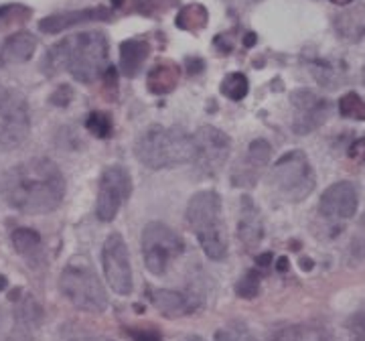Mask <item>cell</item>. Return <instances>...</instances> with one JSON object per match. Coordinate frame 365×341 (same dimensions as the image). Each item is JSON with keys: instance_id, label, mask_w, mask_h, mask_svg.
<instances>
[{"instance_id": "6da1fadb", "label": "cell", "mask_w": 365, "mask_h": 341, "mask_svg": "<svg viewBox=\"0 0 365 341\" xmlns=\"http://www.w3.org/2000/svg\"><path fill=\"white\" fill-rule=\"evenodd\" d=\"M6 205L29 215L55 211L66 197V177L51 158H29L2 177Z\"/></svg>"}, {"instance_id": "7a4b0ae2", "label": "cell", "mask_w": 365, "mask_h": 341, "mask_svg": "<svg viewBox=\"0 0 365 341\" xmlns=\"http://www.w3.org/2000/svg\"><path fill=\"white\" fill-rule=\"evenodd\" d=\"M134 157L148 169H170L193 158V138L179 126H148L134 143Z\"/></svg>"}, {"instance_id": "3957f363", "label": "cell", "mask_w": 365, "mask_h": 341, "mask_svg": "<svg viewBox=\"0 0 365 341\" xmlns=\"http://www.w3.org/2000/svg\"><path fill=\"white\" fill-rule=\"evenodd\" d=\"M187 223L191 225L197 242L211 260L227 256V240L223 228L222 197L217 191H199L187 203Z\"/></svg>"}, {"instance_id": "277c9868", "label": "cell", "mask_w": 365, "mask_h": 341, "mask_svg": "<svg viewBox=\"0 0 365 341\" xmlns=\"http://www.w3.org/2000/svg\"><path fill=\"white\" fill-rule=\"evenodd\" d=\"M66 69L79 83H91L110 67V45L102 31H86L63 39Z\"/></svg>"}, {"instance_id": "5b68a950", "label": "cell", "mask_w": 365, "mask_h": 341, "mask_svg": "<svg viewBox=\"0 0 365 341\" xmlns=\"http://www.w3.org/2000/svg\"><path fill=\"white\" fill-rule=\"evenodd\" d=\"M59 290L67 301L86 313H104L108 292L88 260L78 258L69 263L59 276Z\"/></svg>"}, {"instance_id": "8992f818", "label": "cell", "mask_w": 365, "mask_h": 341, "mask_svg": "<svg viewBox=\"0 0 365 341\" xmlns=\"http://www.w3.org/2000/svg\"><path fill=\"white\" fill-rule=\"evenodd\" d=\"M270 185L287 201H302L313 193L317 179L314 170L302 151H290L272 165Z\"/></svg>"}, {"instance_id": "52a82bcc", "label": "cell", "mask_w": 365, "mask_h": 341, "mask_svg": "<svg viewBox=\"0 0 365 341\" xmlns=\"http://www.w3.org/2000/svg\"><path fill=\"white\" fill-rule=\"evenodd\" d=\"M143 256L146 268L155 276H163L173 260L185 252L182 238L163 222H148L143 230Z\"/></svg>"}, {"instance_id": "ba28073f", "label": "cell", "mask_w": 365, "mask_h": 341, "mask_svg": "<svg viewBox=\"0 0 365 341\" xmlns=\"http://www.w3.org/2000/svg\"><path fill=\"white\" fill-rule=\"evenodd\" d=\"M132 195L130 170L122 165L106 167L100 185H98V199H96V215L104 223H110L122 210V205Z\"/></svg>"}, {"instance_id": "9c48e42d", "label": "cell", "mask_w": 365, "mask_h": 341, "mask_svg": "<svg viewBox=\"0 0 365 341\" xmlns=\"http://www.w3.org/2000/svg\"><path fill=\"white\" fill-rule=\"evenodd\" d=\"M193 138V163L203 175H215L220 173L222 167L227 163L230 153H232V141L230 136L215 126H201L195 134H191Z\"/></svg>"}, {"instance_id": "30bf717a", "label": "cell", "mask_w": 365, "mask_h": 341, "mask_svg": "<svg viewBox=\"0 0 365 341\" xmlns=\"http://www.w3.org/2000/svg\"><path fill=\"white\" fill-rule=\"evenodd\" d=\"M102 266L110 289L120 297H128L134 289V276H132V264L128 246L124 238L118 232L106 238L102 248Z\"/></svg>"}, {"instance_id": "8fae6325", "label": "cell", "mask_w": 365, "mask_h": 341, "mask_svg": "<svg viewBox=\"0 0 365 341\" xmlns=\"http://www.w3.org/2000/svg\"><path fill=\"white\" fill-rule=\"evenodd\" d=\"M359 205L357 187L349 181H337L327 187L319 201V213L329 222H347L351 220Z\"/></svg>"}, {"instance_id": "7c38bea8", "label": "cell", "mask_w": 365, "mask_h": 341, "mask_svg": "<svg viewBox=\"0 0 365 341\" xmlns=\"http://www.w3.org/2000/svg\"><path fill=\"white\" fill-rule=\"evenodd\" d=\"M292 106H294L292 131L300 136L311 134L319 126H323L325 120L329 118V110H331L329 102L319 98L311 90H297L292 93Z\"/></svg>"}, {"instance_id": "4fadbf2b", "label": "cell", "mask_w": 365, "mask_h": 341, "mask_svg": "<svg viewBox=\"0 0 365 341\" xmlns=\"http://www.w3.org/2000/svg\"><path fill=\"white\" fill-rule=\"evenodd\" d=\"M272 155V146L264 138L252 141L248 146L246 157L242 158V163L237 161L235 169L232 170V185L234 187H252L260 179L264 167H268Z\"/></svg>"}, {"instance_id": "5bb4252c", "label": "cell", "mask_w": 365, "mask_h": 341, "mask_svg": "<svg viewBox=\"0 0 365 341\" xmlns=\"http://www.w3.org/2000/svg\"><path fill=\"white\" fill-rule=\"evenodd\" d=\"M112 11L106 6H93V9H81V11H66L45 16L39 23V31L45 35H57L71 26L86 25V23H102L110 21Z\"/></svg>"}, {"instance_id": "9a60e30c", "label": "cell", "mask_w": 365, "mask_h": 341, "mask_svg": "<svg viewBox=\"0 0 365 341\" xmlns=\"http://www.w3.org/2000/svg\"><path fill=\"white\" fill-rule=\"evenodd\" d=\"M264 236V223L258 205L252 197L244 195L240 201V220H237V238L246 248H256Z\"/></svg>"}, {"instance_id": "2e32d148", "label": "cell", "mask_w": 365, "mask_h": 341, "mask_svg": "<svg viewBox=\"0 0 365 341\" xmlns=\"http://www.w3.org/2000/svg\"><path fill=\"white\" fill-rule=\"evenodd\" d=\"M148 299L150 302L157 307L158 311L169 319H177V317L189 315L195 305L193 301L182 295L179 290H169V289H150L148 290Z\"/></svg>"}, {"instance_id": "e0dca14e", "label": "cell", "mask_w": 365, "mask_h": 341, "mask_svg": "<svg viewBox=\"0 0 365 341\" xmlns=\"http://www.w3.org/2000/svg\"><path fill=\"white\" fill-rule=\"evenodd\" d=\"M335 31L343 41L359 43L365 37V4L357 2L335 16Z\"/></svg>"}, {"instance_id": "ac0fdd59", "label": "cell", "mask_w": 365, "mask_h": 341, "mask_svg": "<svg viewBox=\"0 0 365 341\" xmlns=\"http://www.w3.org/2000/svg\"><path fill=\"white\" fill-rule=\"evenodd\" d=\"M150 55V45L144 39H126L120 45V71L126 78H136Z\"/></svg>"}, {"instance_id": "d6986e66", "label": "cell", "mask_w": 365, "mask_h": 341, "mask_svg": "<svg viewBox=\"0 0 365 341\" xmlns=\"http://www.w3.org/2000/svg\"><path fill=\"white\" fill-rule=\"evenodd\" d=\"M0 122L2 124H31L29 102L21 92L2 88L0 90Z\"/></svg>"}, {"instance_id": "ffe728a7", "label": "cell", "mask_w": 365, "mask_h": 341, "mask_svg": "<svg viewBox=\"0 0 365 341\" xmlns=\"http://www.w3.org/2000/svg\"><path fill=\"white\" fill-rule=\"evenodd\" d=\"M181 79V69L173 61H160L153 67L146 76V88L155 96L170 93Z\"/></svg>"}, {"instance_id": "44dd1931", "label": "cell", "mask_w": 365, "mask_h": 341, "mask_svg": "<svg viewBox=\"0 0 365 341\" xmlns=\"http://www.w3.org/2000/svg\"><path fill=\"white\" fill-rule=\"evenodd\" d=\"M37 49V39L35 35L26 33V31H21V33H14L9 39L4 41L2 45V59L6 63H25L33 57V53Z\"/></svg>"}, {"instance_id": "7402d4cb", "label": "cell", "mask_w": 365, "mask_h": 341, "mask_svg": "<svg viewBox=\"0 0 365 341\" xmlns=\"http://www.w3.org/2000/svg\"><path fill=\"white\" fill-rule=\"evenodd\" d=\"M14 250L25 258L26 263H31L33 266L43 260V240H41L39 232H35L33 228H16L13 234Z\"/></svg>"}, {"instance_id": "603a6c76", "label": "cell", "mask_w": 365, "mask_h": 341, "mask_svg": "<svg viewBox=\"0 0 365 341\" xmlns=\"http://www.w3.org/2000/svg\"><path fill=\"white\" fill-rule=\"evenodd\" d=\"M209 23V13L207 9L199 2H193V4H187L182 6L177 19H175V25L179 26L181 31H191V33H197L201 29H205Z\"/></svg>"}, {"instance_id": "cb8c5ba5", "label": "cell", "mask_w": 365, "mask_h": 341, "mask_svg": "<svg viewBox=\"0 0 365 341\" xmlns=\"http://www.w3.org/2000/svg\"><path fill=\"white\" fill-rule=\"evenodd\" d=\"M220 92H222L227 100L240 102V100H244L250 92L248 78H246L244 73H240V71L227 73V76L223 78L222 86H220Z\"/></svg>"}, {"instance_id": "d4e9b609", "label": "cell", "mask_w": 365, "mask_h": 341, "mask_svg": "<svg viewBox=\"0 0 365 341\" xmlns=\"http://www.w3.org/2000/svg\"><path fill=\"white\" fill-rule=\"evenodd\" d=\"M41 319H43V309L33 297H25V301L19 305L16 309V323L21 327L35 329L39 327Z\"/></svg>"}, {"instance_id": "484cf974", "label": "cell", "mask_w": 365, "mask_h": 341, "mask_svg": "<svg viewBox=\"0 0 365 341\" xmlns=\"http://www.w3.org/2000/svg\"><path fill=\"white\" fill-rule=\"evenodd\" d=\"M339 114L343 118L349 120H365V100L355 92H347L345 96H341L339 100Z\"/></svg>"}, {"instance_id": "4316f807", "label": "cell", "mask_w": 365, "mask_h": 341, "mask_svg": "<svg viewBox=\"0 0 365 341\" xmlns=\"http://www.w3.org/2000/svg\"><path fill=\"white\" fill-rule=\"evenodd\" d=\"M33 11L25 6V4H2L0 6V26H14V25H25L26 21L31 19Z\"/></svg>"}, {"instance_id": "83f0119b", "label": "cell", "mask_w": 365, "mask_h": 341, "mask_svg": "<svg viewBox=\"0 0 365 341\" xmlns=\"http://www.w3.org/2000/svg\"><path fill=\"white\" fill-rule=\"evenodd\" d=\"M86 128L93 134L96 138H110L112 131H114V124H112V116L108 112L102 110H96L91 112L90 116L86 118Z\"/></svg>"}, {"instance_id": "f1b7e54d", "label": "cell", "mask_w": 365, "mask_h": 341, "mask_svg": "<svg viewBox=\"0 0 365 341\" xmlns=\"http://www.w3.org/2000/svg\"><path fill=\"white\" fill-rule=\"evenodd\" d=\"M260 290V275L256 270H250L242 276L235 285V292L242 299H254Z\"/></svg>"}, {"instance_id": "f546056e", "label": "cell", "mask_w": 365, "mask_h": 341, "mask_svg": "<svg viewBox=\"0 0 365 341\" xmlns=\"http://www.w3.org/2000/svg\"><path fill=\"white\" fill-rule=\"evenodd\" d=\"M173 6H177V0H144L140 4V13L144 16H158L170 11Z\"/></svg>"}, {"instance_id": "4dcf8cb0", "label": "cell", "mask_w": 365, "mask_h": 341, "mask_svg": "<svg viewBox=\"0 0 365 341\" xmlns=\"http://www.w3.org/2000/svg\"><path fill=\"white\" fill-rule=\"evenodd\" d=\"M215 341H256L250 331L244 325H235V327H225L220 329L215 333Z\"/></svg>"}, {"instance_id": "1f68e13d", "label": "cell", "mask_w": 365, "mask_h": 341, "mask_svg": "<svg viewBox=\"0 0 365 341\" xmlns=\"http://www.w3.org/2000/svg\"><path fill=\"white\" fill-rule=\"evenodd\" d=\"M132 341H163L160 331L155 327H128L124 329Z\"/></svg>"}, {"instance_id": "d6a6232c", "label": "cell", "mask_w": 365, "mask_h": 341, "mask_svg": "<svg viewBox=\"0 0 365 341\" xmlns=\"http://www.w3.org/2000/svg\"><path fill=\"white\" fill-rule=\"evenodd\" d=\"M347 331L351 341H365V313H355L347 321Z\"/></svg>"}, {"instance_id": "836d02e7", "label": "cell", "mask_w": 365, "mask_h": 341, "mask_svg": "<svg viewBox=\"0 0 365 341\" xmlns=\"http://www.w3.org/2000/svg\"><path fill=\"white\" fill-rule=\"evenodd\" d=\"M71 100H73V88L67 86V83H61V86L49 96V102H51L53 106H57V108H66V106H69Z\"/></svg>"}, {"instance_id": "e575fe53", "label": "cell", "mask_w": 365, "mask_h": 341, "mask_svg": "<svg viewBox=\"0 0 365 341\" xmlns=\"http://www.w3.org/2000/svg\"><path fill=\"white\" fill-rule=\"evenodd\" d=\"M351 252L359 254V258H365V215L359 222V234L351 242Z\"/></svg>"}, {"instance_id": "d590c367", "label": "cell", "mask_w": 365, "mask_h": 341, "mask_svg": "<svg viewBox=\"0 0 365 341\" xmlns=\"http://www.w3.org/2000/svg\"><path fill=\"white\" fill-rule=\"evenodd\" d=\"M140 4H143V0H112V6L118 11H124V13L140 11Z\"/></svg>"}, {"instance_id": "8d00e7d4", "label": "cell", "mask_w": 365, "mask_h": 341, "mask_svg": "<svg viewBox=\"0 0 365 341\" xmlns=\"http://www.w3.org/2000/svg\"><path fill=\"white\" fill-rule=\"evenodd\" d=\"M274 341H304V335H302V331L299 327H290L284 329V331H280Z\"/></svg>"}, {"instance_id": "74e56055", "label": "cell", "mask_w": 365, "mask_h": 341, "mask_svg": "<svg viewBox=\"0 0 365 341\" xmlns=\"http://www.w3.org/2000/svg\"><path fill=\"white\" fill-rule=\"evenodd\" d=\"M349 155H351V158H355V161H359V163L365 165V138H359L357 143H353Z\"/></svg>"}, {"instance_id": "f35d334b", "label": "cell", "mask_w": 365, "mask_h": 341, "mask_svg": "<svg viewBox=\"0 0 365 341\" xmlns=\"http://www.w3.org/2000/svg\"><path fill=\"white\" fill-rule=\"evenodd\" d=\"M9 341H35V337H33V329H26V327H16V331L14 333H11V337H9Z\"/></svg>"}, {"instance_id": "ab89813d", "label": "cell", "mask_w": 365, "mask_h": 341, "mask_svg": "<svg viewBox=\"0 0 365 341\" xmlns=\"http://www.w3.org/2000/svg\"><path fill=\"white\" fill-rule=\"evenodd\" d=\"M268 264H272V254H262V256H258V266L266 268Z\"/></svg>"}, {"instance_id": "60d3db41", "label": "cell", "mask_w": 365, "mask_h": 341, "mask_svg": "<svg viewBox=\"0 0 365 341\" xmlns=\"http://www.w3.org/2000/svg\"><path fill=\"white\" fill-rule=\"evenodd\" d=\"M254 43H256V35H254V33H248L246 39H244V45H246V47H252Z\"/></svg>"}, {"instance_id": "b9f144b4", "label": "cell", "mask_w": 365, "mask_h": 341, "mask_svg": "<svg viewBox=\"0 0 365 341\" xmlns=\"http://www.w3.org/2000/svg\"><path fill=\"white\" fill-rule=\"evenodd\" d=\"M288 268V260L287 258H280V260H278V270H287Z\"/></svg>"}, {"instance_id": "7bdbcfd3", "label": "cell", "mask_w": 365, "mask_h": 341, "mask_svg": "<svg viewBox=\"0 0 365 341\" xmlns=\"http://www.w3.org/2000/svg\"><path fill=\"white\" fill-rule=\"evenodd\" d=\"M6 285H9V280H6V276L0 275V290L6 289Z\"/></svg>"}, {"instance_id": "ee69618b", "label": "cell", "mask_w": 365, "mask_h": 341, "mask_svg": "<svg viewBox=\"0 0 365 341\" xmlns=\"http://www.w3.org/2000/svg\"><path fill=\"white\" fill-rule=\"evenodd\" d=\"M333 4H339V6H347V4H351L353 0H331Z\"/></svg>"}, {"instance_id": "f6af8a7d", "label": "cell", "mask_w": 365, "mask_h": 341, "mask_svg": "<svg viewBox=\"0 0 365 341\" xmlns=\"http://www.w3.org/2000/svg\"><path fill=\"white\" fill-rule=\"evenodd\" d=\"M182 341H205L203 337H199V335H189V337H185Z\"/></svg>"}, {"instance_id": "bcb514c9", "label": "cell", "mask_w": 365, "mask_h": 341, "mask_svg": "<svg viewBox=\"0 0 365 341\" xmlns=\"http://www.w3.org/2000/svg\"><path fill=\"white\" fill-rule=\"evenodd\" d=\"M78 341H112V340H106V337H90V340H78Z\"/></svg>"}, {"instance_id": "7dc6e473", "label": "cell", "mask_w": 365, "mask_h": 341, "mask_svg": "<svg viewBox=\"0 0 365 341\" xmlns=\"http://www.w3.org/2000/svg\"><path fill=\"white\" fill-rule=\"evenodd\" d=\"M0 327H2V311H0Z\"/></svg>"}, {"instance_id": "c3c4849f", "label": "cell", "mask_w": 365, "mask_h": 341, "mask_svg": "<svg viewBox=\"0 0 365 341\" xmlns=\"http://www.w3.org/2000/svg\"><path fill=\"white\" fill-rule=\"evenodd\" d=\"M364 83H365V66H364Z\"/></svg>"}, {"instance_id": "681fc988", "label": "cell", "mask_w": 365, "mask_h": 341, "mask_svg": "<svg viewBox=\"0 0 365 341\" xmlns=\"http://www.w3.org/2000/svg\"><path fill=\"white\" fill-rule=\"evenodd\" d=\"M250 2H256V0H250Z\"/></svg>"}]
</instances>
